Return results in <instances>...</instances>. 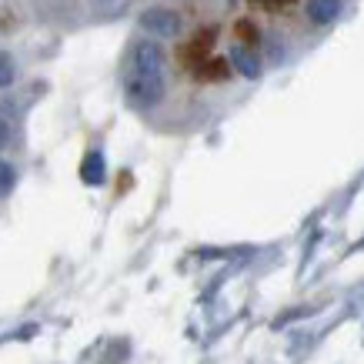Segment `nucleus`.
Returning a JSON list of instances; mask_svg holds the SVG:
<instances>
[{"label":"nucleus","mask_w":364,"mask_h":364,"mask_svg":"<svg viewBox=\"0 0 364 364\" xmlns=\"http://www.w3.org/2000/svg\"><path fill=\"white\" fill-rule=\"evenodd\" d=\"M124 94L141 111L157 107L164 100V70H134V67H127V74H124Z\"/></svg>","instance_id":"1"},{"label":"nucleus","mask_w":364,"mask_h":364,"mask_svg":"<svg viewBox=\"0 0 364 364\" xmlns=\"http://www.w3.org/2000/svg\"><path fill=\"white\" fill-rule=\"evenodd\" d=\"M141 27L154 37H177L181 33V17L167 7H151L141 14Z\"/></svg>","instance_id":"2"},{"label":"nucleus","mask_w":364,"mask_h":364,"mask_svg":"<svg viewBox=\"0 0 364 364\" xmlns=\"http://www.w3.org/2000/svg\"><path fill=\"white\" fill-rule=\"evenodd\" d=\"M231 64H234V70L241 74V77H247V80H254V77H261V57L254 54V47H244V44H234L231 47Z\"/></svg>","instance_id":"3"},{"label":"nucleus","mask_w":364,"mask_h":364,"mask_svg":"<svg viewBox=\"0 0 364 364\" xmlns=\"http://www.w3.org/2000/svg\"><path fill=\"white\" fill-rule=\"evenodd\" d=\"M304 14H308V21L314 27H328V23L338 21V14H341V0H308L304 4Z\"/></svg>","instance_id":"4"},{"label":"nucleus","mask_w":364,"mask_h":364,"mask_svg":"<svg viewBox=\"0 0 364 364\" xmlns=\"http://www.w3.org/2000/svg\"><path fill=\"white\" fill-rule=\"evenodd\" d=\"M104 177H107L104 154H100V151H90V154L80 161V181L90 184V188H97V184H104Z\"/></svg>","instance_id":"5"},{"label":"nucleus","mask_w":364,"mask_h":364,"mask_svg":"<svg viewBox=\"0 0 364 364\" xmlns=\"http://www.w3.org/2000/svg\"><path fill=\"white\" fill-rule=\"evenodd\" d=\"M14 77H17V64L7 50H0V87H11Z\"/></svg>","instance_id":"6"},{"label":"nucleus","mask_w":364,"mask_h":364,"mask_svg":"<svg viewBox=\"0 0 364 364\" xmlns=\"http://www.w3.org/2000/svg\"><path fill=\"white\" fill-rule=\"evenodd\" d=\"M14 184H17V171L7 161H0V198H7L14 191Z\"/></svg>","instance_id":"7"},{"label":"nucleus","mask_w":364,"mask_h":364,"mask_svg":"<svg viewBox=\"0 0 364 364\" xmlns=\"http://www.w3.org/2000/svg\"><path fill=\"white\" fill-rule=\"evenodd\" d=\"M7 144H11V124L0 117V147H7Z\"/></svg>","instance_id":"8"},{"label":"nucleus","mask_w":364,"mask_h":364,"mask_svg":"<svg viewBox=\"0 0 364 364\" xmlns=\"http://www.w3.org/2000/svg\"><path fill=\"white\" fill-rule=\"evenodd\" d=\"M267 4H291V0H267Z\"/></svg>","instance_id":"9"}]
</instances>
